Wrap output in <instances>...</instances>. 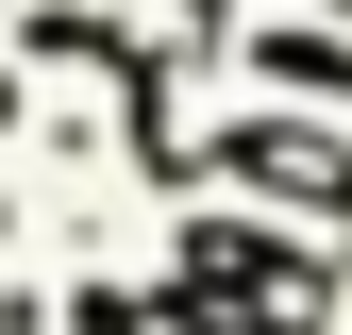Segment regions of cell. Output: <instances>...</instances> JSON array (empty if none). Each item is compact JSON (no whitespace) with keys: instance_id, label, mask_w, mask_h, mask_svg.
Returning <instances> with one entry per match:
<instances>
[{"instance_id":"obj_1","label":"cell","mask_w":352,"mask_h":335,"mask_svg":"<svg viewBox=\"0 0 352 335\" xmlns=\"http://www.w3.org/2000/svg\"><path fill=\"white\" fill-rule=\"evenodd\" d=\"M185 185H252V201H302L352 235V135H319V117H218L185 151Z\"/></svg>"},{"instance_id":"obj_2","label":"cell","mask_w":352,"mask_h":335,"mask_svg":"<svg viewBox=\"0 0 352 335\" xmlns=\"http://www.w3.org/2000/svg\"><path fill=\"white\" fill-rule=\"evenodd\" d=\"M185 285H218V302H302V319H319V302H336V251H285V235L201 218V235H185Z\"/></svg>"},{"instance_id":"obj_3","label":"cell","mask_w":352,"mask_h":335,"mask_svg":"<svg viewBox=\"0 0 352 335\" xmlns=\"http://www.w3.org/2000/svg\"><path fill=\"white\" fill-rule=\"evenodd\" d=\"M252 67L302 84V101H352V51H336V34H252Z\"/></svg>"},{"instance_id":"obj_4","label":"cell","mask_w":352,"mask_h":335,"mask_svg":"<svg viewBox=\"0 0 352 335\" xmlns=\"http://www.w3.org/2000/svg\"><path fill=\"white\" fill-rule=\"evenodd\" d=\"M67 335H151V302H135V285H84V302H67Z\"/></svg>"}]
</instances>
